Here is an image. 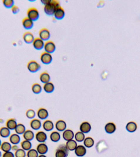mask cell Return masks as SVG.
Segmentation results:
<instances>
[{"label":"cell","mask_w":140,"mask_h":157,"mask_svg":"<svg viewBox=\"0 0 140 157\" xmlns=\"http://www.w3.org/2000/svg\"><path fill=\"white\" fill-rule=\"evenodd\" d=\"M60 6V2L58 0H50L47 4L44 5L43 10L46 15H54L57 8Z\"/></svg>","instance_id":"6da1fadb"},{"label":"cell","mask_w":140,"mask_h":157,"mask_svg":"<svg viewBox=\"0 0 140 157\" xmlns=\"http://www.w3.org/2000/svg\"><path fill=\"white\" fill-rule=\"evenodd\" d=\"M69 154V151L66 145L61 144L57 148L55 153V157H67Z\"/></svg>","instance_id":"7a4b0ae2"},{"label":"cell","mask_w":140,"mask_h":157,"mask_svg":"<svg viewBox=\"0 0 140 157\" xmlns=\"http://www.w3.org/2000/svg\"><path fill=\"white\" fill-rule=\"evenodd\" d=\"M27 17L33 21H36L39 17V11L35 7H31L29 8L27 12Z\"/></svg>","instance_id":"3957f363"},{"label":"cell","mask_w":140,"mask_h":157,"mask_svg":"<svg viewBox=\"0 0 140 157\" xmlns=\"http://www.w3.org/2000/svg\"><path fill=\"white\" fill-rule=\"evenodd\" d=\"M27 67L30 72L35 73L39 71L41 68V65L35 60H31L28 62Z\"/></svg>","instance_id":"277c9868"},{"label":"cell","mask_w":140,"mask_h":157,"mask_svg":"<svg viewBox=\"0 0 140 157\" xmlns=\"http://www.w3.org/2000/svg\"><path fill=\"white\" fill-rule=\"evenodd\" d=\"M53 58L51 54L47 53L46 52H43L40 55V60L43 64H50L53 61Z\"/></svg>","instance_id":"5b68a950"},{"label":"cell","mask_w":140,"mask_h":157,"mask_svg":"<svg viewBox=\"0 0 140 157\" xmlns=\"http://www.w3.org/2000/svg\"><path fill=\"white\" fill-rule=\"evenodd\" d=\"M44 49L45 50V52L52 54L55 50L56 46V45L53 41L48 40L45 43Z\"/></svg>","instance_id":"8992f818"},{"label":"cell","mask_w":140,"mask_h":157,"mask_svg":"<svg viewBox=\"0 0 140 157\" xmlns=\"http://www.w3.org/2000/svg\"><path fill=\"white\" fill-rule=\"evenodd\" d=\"M39 38H41L43 41L48 40L50 37V33L48 29L46 28H41L39 31Z\"/></svg>","instance_id":"52a82bcc"},{"label":"cell","mask_w":140,"mask_h":157,"mask_svg":"<svg viewBox=\"0 0 140 157\" xmlns=\"http://www.w3.org/2000/svg\"><path fill=\"white\" fill-rule=\"evenodd\" d=\"M33 47L37 50H41L44 48V41L39 37H36L34 39L33 42Z\"/></svg>","instance_id":"ba28073f"},{"label":"cell","mask_w":140,"mask_h":157,"mask_svg":"<svg viewBox=\"0 0 140 157\" xmlns=\"http://www.w3.org/2000/svg\"><path fill=\"white\" fill-rule=\"evenodd\" d=\"M35 138L39 143H44L47 140L48 136L45 132L39 131L35 134Z\"/></svg>","instance_id":"9c48e42d"},{"label":"cell","mask_w":140,"mask_h":157,"mask_svg":"<svg viewBox=\"0 0 140 157\" xmlns=\"http://www.w3.org/2000/svg\"><path fill=\"white\" fill-rule=\"evenodd\" d=\"M117 126L114 123L109 122L107 123L104 126V130L109 134H114L117 130Z\"/></svg>","instance_id":"30bf717a"},{"label":"cell","mask_w":140,"mask_h":157,"mask_svg":"<svg viewBox=\"0 0 140 157\" xmlns=\"http://www.w3.org/2000/svg\"><path fill=\"white\" fill-rule=\"evenodd\" d=\"M65 15V12L64 8L61 6L57 8L55 11L54 16L57 20H62L64 17Z\"/></svg>","instance_id":"8fae6325"},{"label":"cell","mask_w":140,"mask_h":157,"mask_svg":"<svg viewBox=\"0 0 140 157\" xmlns=\"http://www.w3.org/2000/svg\"><path fill=\"white\" fill-rule=\"evenodd\" d=\"M92 130V126L90 123L88 121H84L80 126V130L84 134H88Z\"/></svg>","instance_id":"7c38bea8"},{"label":"cell","mask_w":140,"mask_h":157,"mask_svg":"<svg viewBox=\"0 0 140 157\" xmlns=\"http://www.w3.org/2000/svg\"><path fill=\"white\" fill-rule=\"evenodd\" d=\"M74 151L75 154L78 157L84 156L87 152V148L82 145H77Z\"/></svg>","instance_id":"4fadbf2b"},{"label":"cell","mask_w":140,"mask_h":157,"mask_svg":"<svg viewBox=\"0 0 140 157\" xmlns=\"http://www.w3.org/2000/svg\"><path fill=\"white\" fill-rule=\"evenodd\" d=\"M125 129L128 132L134 133L137 130L138 125L134 121H129L126 124Z\"/></svg>","instance_id":"5bb4252c"},{"label":"cell","mask_w":140,"mask_h":157,"mask_svg":"<svg viewBox=\"0 0 140 157\" xmlns=\"http://www.w3.org/2000/svg\"><path fill=\"white\" fill-rule=\"evenodd\" d=\"M33 21L29 18L28 17H25L24 18L22 21V24L23 26L25 29L26 30H30L32 29L34 26V22Z\"/></svg>","instance_id":"9a60e30c"},{"label":"cell","mask_w":140,"mask_h":157,"mask_svg":"<svg viewBox=\"0 0 140 157\" xmlns=\"http://www.w3.org/2000/svg\"><path fill=\"white\" fill-rule=\"evenodd\" d=\"M37 116L39 119L44 120L47 119L49 116L48 111L45 108H40L37 112Z\"/></svg>","instance_id":"2e32d148"},{"label":"cell","mask_w":140,"mask_h":157,"mask_svg":"<svg viewBox=\"0 0 140 157\" xmlns=\"http://www.w3.org/2000/svg\"><path fill=\"white\" fill-rule=\"evenodd\" d=\"M75 134L73 131L70 129H66L63 131L62 137L66 142L73 140L74 138Z\"/></svg>","instance_id":"e0dca14e"},{"label":"cell","mask_w":140,"mask_h":157,"mask_svg":"<svg viewBox=\"0 0 140 157\" xmlns=\"http://www.w3.org/2000/svg\"><path fill=\"white\" fill-rule=\"evenodd\" d=\"M55 127L57 130L59 132H63L66 130L67 128V124L63 120H59L56 122Z\"/></svg>","instance_id":"ac0fdd59"},{"label":"cell","mask_w":140,"mask_h":157,"mask_svg":"<svg viewBox=\"0 0 140 157\" xmlns=\"http://www.w3.org/2000/svg\"><path fill=\"white\" fill-rule=\"evenodd\" d=\"M23 40L24 42L28 44H31L33 43V40L35 39L34 35L31 32H26L24 33L23 36Z\"/></svg>","instance_id":"d6986e66"},{"label":"cell","mask_w":140,"mask_h":157,"mask_svg":"<svg viewBox=\"0 0 140 157\" xmlns=\"http://www.w3.org/2000/svg\"><path fill=\"white\" fill-rule=\"evenodd\" d=\"M9 138V142L12 145L13 144L18 145L21 142V138L20 136L16 133L11 134Z\"/></svg>","instance_id":"ffe728a7"},{"label":"cell","mask_w":140,"mask_h":157,"mask_svg":"<svg viewBox=\"0 0 140 157\" xmlns=\"http://www.w3.org/2000/svg\"><path fill=\"white\" fill-rule=\"evenodd\" d=\"M36 150L40 155H45L48 151V146L45 143H39L37 146Z\"/></svg>","instance_id":"44dd1931"},{"label":"cell","mask_w":140,"mask_h":157,"mask_svg":"<svg viewBox=\"0 0 140 157\" xmlns=\"http://www.w3.org/2000/svg\"><path fill=\"white\" fill-rule=\"evenodd\" d=\"M30 126L32 129L37 131L41 128L42 126V124L40 119H33L30 122Z\"/></svg>","instance_id":"7402d4cb"},{"label":"cell","mask_w":140,"mask_h":157,"mask_svg":"<svg viewBox=\"0 0 140 157\" xmlns=\"http://www.w3.org/2000/svg\"><path fill=\"white\" fill-rule=\"evenodd\" d=\"M42 126L43 129L46 131H52L54 128V124L51 120H46L43 122Z\"/></svg>","instance_id":"603a6c76"},{"label":"cell","mask_w":140,"mask_h":157,"mask_svg":"<svg viewBox=\"0 0 140 157\" xmlns=\"http://www.w3.org/2000/svg\"><path fill=\"white\" fill-rule=\"evenodd\" d=\"M17 124V121L15 119L11 118V119H8L6 122V126L8 129H9L10 131H14Z\"/></svg>","instance_id":"cb8c5ba5"},{"label":"cell","mask_w":140,"mask_h":157,"mask_svg":"<svg viewBox=\"0 0 140 157\" xmlns=\"http://www.w3.org/2000/svg\"><path fill=\"white\" fill-rule=\"evenodd\" d=\"M11 134V131L6 126L2 127L0 129V136L3 138H9Z\"/></svg>","instance_id":"d4e9b609"},{"label":"cell","mask_w":140,"mask_h":157,"mask_svg":"<svg viewBox=\"0 0 140 157\" xmlns=\"http://www.w3.org/2000/svg\"><path fill=\"white\" fill-rule=\"evenodd\" d=\"M23 136L24 140H28L31 142L35 138V134L34 132L31 130H26L25 132L23 135Z\"/></svg>","instance_id":"484cf974"},{"label":"cell","mask_w":140,"mask_h":157,"mask_svg":"<svg viewBox=\"0 0 140 157\" xmlns=\"http://www.w3.org/2000/svg\"><path fill=\"white\" fill-rule=\"evenodd\" d=\"M12 144L10 143V142H7L5 141L2 142L0 149L2 151L4 152V153L7 152L12 151Z\"/></svg>","instance_id":"4316f807"},{"label":"cell","mask_w":140,"mask_h":157,"mask_svg":"<svg viewBox=\"0 0 140 157\" xmlns=\"http://www.w3.org/2000/svg\"><path fill=\"white\" fill-rule=\"evenodd\" d=\"M65 145L69 151H73L77 147V143L75 140L73 139V140L67 141Z\"/></svg>","instance_id":"83f0119b"},{"label":"cell","mask_w":140,"mask_h":157,"mask_svg":"<svg viewBox=\"0 0 140 157\" xmlns=\"http://www.w3.org/2000/svg\"><path fill=\"white\" fill-rule=\"evenodd\" d=\"M43 89L46 93H51L55 90V86L51 82L45 83L43 86Z\"/></svg>","instance_id":"f1b7e54d"},{"label":"cell","mask_w":140,"mask_h":157,"mask_svg":"<svg viewBox=\"0 0 140 157\" xmlns=\"http://www.w3.org/2000/svg\"><path fill=\"white\" fill-rule=\"evenodd\" d=\"M50 75L48 73L46 72H43L41 73L39 76L40 81L44 84L50 82Z\"/></svg>","instance_id":"f546056e"},{"label":"cell","mask_w":140,"mask_h":157,"mask_svg":"<svg viewBox=\"0 0 140 157\" xmlns=\"http://www.w3.org/2000/svg\"><path fill=\"white\" fill-rule=\"evenodd\" d=\"M84 146L86 148H90L93 147L95 144L94 139L91 137H87L85 138L83 141Z\"/></svg>","instance_id":"4dcf8cb0"},{"label":"cell","mask_w":140,"mask_h":157,"mask_svg":"<svg viewBox=\"0 0 140 157\" xmlns=\"http://www.w3.org/2000/svg\"><path fill=\"white\" fill-rule=\"evenodd\" d=\"M26 130V129L25 126L21 123L18 124L17 126L14 130L16 134H18L20 136L23 135Z\"/></svg>","instance_id":"1f68e13d"},{"label":"cell","mask_w":140,"mask_h":157,"mask_svg":"<svg viewBox=\"0 0 140 157\" xmlns=\"http://www.w3.org/2000/svg\"><path fill=\"white\" fill-rule=\"evenodd\" d=\"M21 148L26 151H28L32 148V144L31 141L24 140L21 143Z\"/></svg>","instance_id":"d6a6232c"},{"label":"cell","mask_w":140,"mask_h":157,"mask_svg":"<svg viewBox=\"0 0 140 157\" xmlns=\"http://www.w3.org/2000/svg\"><path fill=\"white\" fill-rule=\"evenodd\" d=\"M50 138L53 142H57L60 140L61 135L59 132L54 131L51 133Z\"/></svg>","instance_id":"836d02e7"},{"label":"cell","mask_w":140,"mask_h":157,"mask_svg":"<svg viewBox=\"0 0 140 157\" xmlns=\"http://www.w3.org/2000/svg\"><path fill=\"white\" fill-rule=\"evenodd\" d=\"M74 138L77 142H82L85 138V134L80 131L75 134Z\"/></svg>","instance_id":"e575fe53"},{"label":"cell","mask_w":140,"mask_h":157,"mask_svg":"<svg viewBox=\"0 0 140 157\" xmlns=\"http://www.w3.org/2000/svg\"><path fill=\"white\" fill-rule=\"evenodd\" d=\"M42 88L40 84L35 83L32 86V90L35 94H39L42 91Z\"/></svg>","instance_id":"d590c367"},{"label":"cell","mask_w":140,"mask_h":157,"mask_svg":"<svg viewBox=\"0 0 140 157\" xmlns=\"http://www.w3.org/2000/svg\"><path fill=\"white\" fill-rule=\"evenodd\" d=\"M26 115L28 119H35V117L36 116V113L34 110L30 109L27 111L26 112Z\"/></svg>","instance_id":"8d00e7d4"},{"label":"cell","mask_w":140,"mask_h":157,"mask_svg":"<svg viewBox=\"0 0 140 157\" xmlns=\"http://www.w3.org/2000/svg\"><path fill=\"white\" fill-rule=\"evenodd\" d=\"M15 157H26L27 153L22 148H19V149L14 152Z\"/></svg>","instance_id":"74e56055"},{"label":"cell","mask_w":140,"mask_h":157,"mask_svg":"<svg viewBox=\"0 0 140 157\" xmlns=\"http://www.w3.org/2000/svg\"><path fill=\"white\" fill-rule=\"evenodd\" d=\"M3 5L5 8H11L14 5V0H3Z\"/></svg>","instance_id":"f35d334b"},{"label":"cell","mask_w":140,"mask_h":157,"mask_svg":"<svg viewBox=\"0 0 140 157\" xmlns=\"http://www.w3.org/2000/svg\"><path fill=\"white\" fill-rule=\"evenodd\" d=\"M39 154L37 150L31 148L27 152V157H38Z\"/></svg>","instance_id":"ab89813d"},{"label":"cell","mask_w":140,"mask_h":157,"mask_svg":"<svg viewBox=\"0 0 140 157\" xmlns=\"http://www.w3.org/2000/svg\"><path fill=\"white\" fill-rule=\"evenodd\" d=\"M2 157H15V156L14 153L13 152V151H10L4 153Z\"/></svg>","instance_id":"60d3db41"},{"label":"cell","mask_w":140,"mask_h":157,"mask_svg":"<svg viewBox=\"0 0 140 157\" xmlns=\"http://www.w3.org/2000/svg\"><path fill=\"white\" fill-rule=\"evenodd\" d=\"M11 9L12 13L14 14H17L20 11V9L18 6H16L15 5L11 8Z\"/></svg>","instance_id":"b9f144b4"},{"label":"cell","mask_w":140,"mask_h":157,"mask_svg":"<svg viewBox=\"0 0 140 157\" xmlns=\"http://www.w3.org/2000/svg\"><path fill=\"white\" fill-rule=\"evenodd\" d=\"M19 146H18V145H16V144H13L12 145V151H14L15 152L16 151L19 149Z\"/></svg>","instance_id":"7bdbcfd3"},{"label":"cell","mask_w":140,"mask_h":157,"mask_svg":"<svg viewBox=\"0 0 140 157\" xmlns=\"http://www.w3.org/2000/svg\"><path fill=\"white\" fill-rule=\"evenodd\" d=\"M38 157H47V156L45 155H40Z\"/></svg>","instance_id":"ee69618b"},{"label":"cell","mask_w":140,"mask_h":157,"mask_svg":"<svg viewBox=\"0 0 140 157\" xmlns=\"http://www.w3.org/2000/svg\"><path fill=\"white\" fill-rule=\"evenodd\" d=\"M3 154L2 153V151H1V150L0 149V157H2Z\"/></svg>","instance_id":"f6af8a7d"},{"label":"cell","mask_w":140,"mask_h":157,"mask_svg":"<svg viewBox=\"0 0 140 157\" xmlns=\"http://www.w3.org/2000/svg\"><path fill=\"white\" fill-rule=\"evenodd\" d=\"M2 143L1 140V139H0V147H1V145Z\"/></svg>","instance_id":"bcb514c9"}]
</instances>
